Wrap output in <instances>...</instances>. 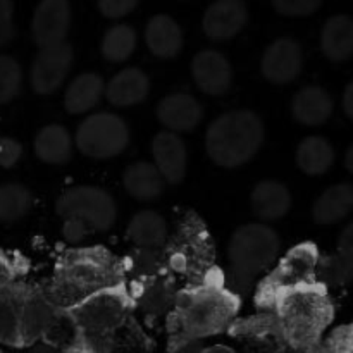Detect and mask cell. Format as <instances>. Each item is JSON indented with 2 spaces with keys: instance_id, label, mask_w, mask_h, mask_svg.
<instances>
[{
  "instance_id": "6da1fadb",
  "label": "cell",
  "mask_w": 353,
  "mask_h": 353,
  "mask_svg": "<svg viewBox=\"0 0 353 353\" xmlns=\"http://www.w3.org/2000/svg\"><path fill=\"white\" fill-rule=\"evenodd\" d=\"M241 309V296L228 288L224 272L214 268L202 281L190 283L176 293L168 314L169 347L190 340H205L228 333Z\"/></svg>"
},
{
  "instance_id": "7a4b0ae2",
  "label": "cell",
  "mask_w": 353,
  "mask_h": 353,
  "mask_svg": "<svg viewBox=\"0 0 353 353\" xmlns=\"http://www.w3.org/2000/svg\"><path fill=\"white\" fill-rule=\"evenodd\" d=\"M126 281L121 259L102 245L72 247L61 254L50 279L41 285L55 307H71L99 290Z\"/></svg>"
},
{
  "instance_id": "3957f363",
  "label": "cell",
  "mask_w": 353,
  "mask_h": 353,
  "mask_svg": "<svg viewBox=\"0 0 353 353\" xmlns=\"http://www.w3.org/2000/svg\"><path fill=\"white\" fill-rule=\"evenodd\" d=\"M268 310L278 319L286 343L300 348L316 347L334 319L330 290L319 281L285 293Z\"/></svg>"
},
{
  "instance_id": "277c9868",
  "label": "cell",
  "mask_w": 353,
  "mask_h": 353,
  "mask_svg": "<svg viewBox=\"0 0 353 353\" xmlns=\"http://www.w3.org/2000/svg\"><path fill=\"white\" fill-rule=\"evenodd\" d=\"M281 238L265 223H248L233 231L228 243L230 276L228 288L241 299L255 288L261 276L272 268L279 257Z\"/></svg>"
},
{
  "instance_id": "5b68a950",
  "label": "cell",
  "mask_w": 353,
  "mask_h": 353,
  "mask_svg": "<svg viewBox=\"0 0 353 353\" xmlns=\"http://www.w3.org/2000/svg\"><path fill=\"white\" fill-rule=\"evenodd\" d=\"M68 309L78 327V353L105 352L117 327L134 312L126 281L99 290Z\"/></svg>"
},
{
  "instance_id": "8992f818",
  "label": "cell",
  "mask_w": 353,
  "mask_h": 353,
  "mask_svg": "<svg viewBox=\"0 0 353 353\" xmlns=\"http://www.w3.org/2000/svg\"><path fill=\"white\" fill-rule=\"evenodd\" d=\"M265 128L254 110L236 109L221 114L205 131V150L219 168L236 169L248 164L264 143Z\"/></svg>"
},
{
  "instance_id": "52a82bcc",
  "label": "cell",
  "mask_w": 353,
  "mask_h": 353,
  "mask_svg": "<svg viewBox=\"0 0 353 353\" xmlns=\"http://www.w3.org/2000/svg\"><path fill=\"white\" fill-rule=\"evenodd\" d=\"M164 265L169 274L186 279V285L199 283L216 268V247L212 234L202 217L186 210L178 219L174 231L162 247Z\"/></svg>"
},
{
  "instance_id": "ba28073f",
  "label": "cell",
  "mask_w": 353,
  "mask_h": 353,
  "mask_svg": "<svg viewBox=\"0 0 353 353\" xmlns=\"http://www.w3.org/2000/svg\"><path fill=\"white\" fill-rule=\"evenodd\" d=\"M55 214L62 221V236L76 245L95 233L114 226L117 205L114 196L99 186L79 185L65 190L55 202Z\"/></svg>"
},
{
  "instance_id": "9c48e42d",
  "label": "cell",
  "mask_w": 353,
  "mask_h": 353,
  "mask_svg": "<svg viewBox=\"0 0 353 353\" xmlns=\"http://www.w3.org/2000/svg\"><path fill=\"white\" fill-rule=\"evenodd\" d=\"M321 252L314 241H302L290 248L276 268L269 269L255 285L254 302L257 310L271 309L272 303L292 290L316 283V268Z\"/></svg>"
},
{
  "instance_id": "30bf717a",
  "label": "cell",
  "mask_w": 353,
  "mask_h": 353,
  "mask_svg": "<svg viewBox=\"0 0 353 353\" xmlns=\"http://www.w3.org/2000/svg\"><path fill=\"white\" fill-rule=\"evenodd\" d=\"M130 140V126L123 117L114 112H93L76 130L74 147L85 157L105 161L123 154Z\"/></svg>"
},
{
  "instance_id": "8fae6325",
  "label": "cell",
  "mask_w": 353,
  "mask_h": 353,
  "mask_svg": "<svg viewBox=\"0 0 353 353\" xmlns=\"http://www.w3.org/2000/svg\"><path fill=\"white\" fill-rule=\"evenodd\" d=\"M128 290H130L134 310L141 312L150 321L168 317L174 305L176 293H178L176 278L168 271L148 276V278L131 279L128 283Z\"/></svg>"
},
{
  "instance_id": "7c38bea8",
  "label": "cell",
  "mask_w": 353,
  "mask_h": 353,
  "mask_svg": "<svg viewBox=\"0 0 353 353\" xmlns=\"http://www.w3.org/2000/svg\"><path fill=\"white\" fill-rule=\"evenodd\" d=\"M74 62V52L69 43L40 48L30 68V85L37 95H54L62 88Z\"/></svg>"
},
{
  "instance_id": "4fadbf2b",
  "label": "cell",
  "mask_w": 353,
  "mask_h": 353,
  "mask_svg": "<svg viewBox=\"0 0 353 353\" xmlns=\"http://www.w3.org/2000/svg\"><path fill=\"white\" fill-rule=\"evenodd\" d=\"M228 333L243 345L247 353H276L288 345L271 310H259L255 316L234 319Z\"/></svg>"
},
{
  "instance_id": "5bb4252c",
  "label": "cell",
  "mask_w": 353,
  "mask_h": 353,
  "mask_svg": "<svg viewBox=\"0 0 353 353\" xmlns=\"http://www.w3.org/2000/svg\"><path fill=\"white\" fill-rule=\"evenodd\" d=\"M69 0H41L31 19V37L38 48L64 43L71 28Z\"/></svg>"
},
{
  "instance_id": "9a60e30c",
  "label": "cell",
  "mask_w": 353,
  "mask_h": 353,
  "mask_svg": "<svg viewBox=\"0 0 353 353\" xmlns=\"http://www.w3.org/2000/svg\"><path fill=\"white\" fill-rule=\"evenodd\" d=\"M303 69L302 47L293 38H278L268 45L261 59L262 76L272 85L295 81Z\"/></svg>"
},
{
  "instance_id": "2e32d148",
  "label": "cell",
  "mask_w": 353,
  "mask_h": 353,
  "mask_svg": "<svg viewBox=\"0 0 353 353\" xmlns=\"http://www.w3.org/2000/svg\"><path fill=\"white\" fill-rule=\"evenodd\" d=\"M233 65L214 48L196 52L192 59V78L196 88L210 97H223L233 86Z\"/></svg>"
},
{
  "instance_id": "e0dca14e",
  "label": "cell",
  "mask_w": 353,
  "mask_h": 353,
  "mask_svg": "<svg viewBox=\"0 0 353 353\" xmlns=\"http://www.w3.org/2000/svg\"><path fill=\"white\" fill-rule=\"evenodd\" d=\"M57 307L48 300L41 285H28L24 288L23 305H21V343L30 348L43 338L50 326Z\"/></svg>"
},
{
  "instance_id": "ac0fdd59",
  "label": "cell",
  "mask_w": 353,
  "mask_h": 353,
  "mask_svg": "<svg viewBox=\"0 0 353 353\" xmlns=\"http://www.w3.org/2000/svg\"><path fill=\"white\" fill-rule=\"evenodd\" d=\"M248 21L243 0H216L207 7L202 19L203 33L212 41H228L236 37Z\"/></svg>"
},
{
  "instance_id": "d6986e66",
  "label": "cell",
  "mask_w": 353,
  "mask_h": 353,
  "mask_svg": "<svg viewBox=\"0 0 353 353\" xmlns=\"http://www.w3.org/2000/svg\"><path fill=\"white\" fill-rule=\"evenodd\" d=\"M152 159L168 185H179L186 176L188 152L179 133L161 131L152 140Z\"/></svg>"
},
{
  "instance_id": "ffe728a7",
  "label": "cell",
  "mask_w": 353,
  "mask_h": 353,
  "mask_svg": "<svg viewBox=\"0 0 353 353\" xmlns=\"http://www.w3.org/2000/svg\"><path fill=\"white\" fill-rule=\"evenodd\" d=\"M157 119L172 133H188L203 121L205 110L202 103L190 93H171L159 102Z\"/></svg>"
},
{
  "instance_id": "44dd1931",
  "label": "cell",
  "mask_w": 353,
  "mask_h": 353,
  "mask_svg": "<svg viewBox=\"0 0 353 353\" xmlns=\"http://www.w3.org/2000/svg\"><path fill=\"white\" fill-rule=\"evenodd\" d=\"M150 93V78L140 68H124L105 83V99L116 109H130L145 102Z\"/></svg>"
},
{
  "instance_id": "7402d4cb",
  "label": "cell",
  "mask_w": 353,
  "mask_h": 353,
  "mask_svg": "<svg viewBox=\"0 0 353 353\" xmlns=\"http://www.w3.org/2000/svg\"><path fill=\"white\" fill-rule=\"evenodd\" d=\"M292 193L288 186L276 179H262L250 193V207L261 223H274L283 219L292 209Z\"/></svg>"
},
{
  "instance_id": "603a6c76",
  "label": "cell",
  "mask_w": 353,
  "mask_h": 353,
  "mask_svg": "<svg viewBox=\"0 0 353 353\" xmlns=\"http://www.w3.org/2000/svg\"><path fill=\"white\" fill-rule=\"evenodd\" d=\"M333 97L323 86H303L292 99V116L307 128L323 126L333 116Z\"/></svg>"
},
{
  "instance_id": "cb8c5ba5",
  "label": "cell",
  "mask_w": 353,
  "mask_h": 353,
  "mask_svg": "<svg viewBox=\"0 0 353 353\" xmlns=\"http://www.w3.org/2000/svg\"><path fill=\"white\" fill-rule=\"evenodd\" d=\"M145 43L155 57L164 61L178 57L185 43L181 26L168 14H157L148 19L145 28Z\"/></svg>"
},
{
  "instance_id": "d4e9b609",
  "label": "cell",
  "mask_w": 353,
  "mask_h": 353,
  "mask_svg": "<svg viewBox=\"0 0 353 353\" xmlns=\"http://www.w3.org/2000/svg\"><path fill=\"white\" fill-rule=\"evenodd\" d=\"M26 283H9L0 288V345L9 348H23L21 343V305Z\"/></svg>"
},
{
  "instance_id": "484cf974",
  "label": "cell",
  "mask_w": 353,
  "mask_h": 353,
  "mask_svg": "<svg viewBox=\"0 0 353 353\" xmlns=\"http://www.w3.org/2000/svg\"><path fill=\"white\" fill-rule=\"evenodd\" d=\"M38 161L48 165H64L72 159L74 137L61 124H47L37 133L33 141Z\"/></svg>"
},
{
  "instance_id": "4316f807",
  "label": "cell",
  "mask_w": 353,
  "mask_h": 353,
  "mask_svg": "<svg viewBox=\"0 0 353 353\" xmlns=\"http://www.w3.org/2000/svg\"><path fill=\"white\" fill-rule=\"evenodd\" d=\"M105 95V81L97 72L78 74L68 85L64 93V109L71 116L88 114Z\"/></svg>"
},
{
  "instance_id": "83f0119b",
  "label": "cell",
  "mask_w": 353,
  "mask_h": 353,
  "mask_svg": "<svg viewBox=\"0 0 353 353\" xmlns=\"http://www.w3.org/2000/svg\"><path fill=\"white\" fill-rule=\"evenodd\" d=\"M123 185L128 195L138 202H152L164 195L168 183L154 162L140 161L124 169Z\"/></svg>"
},
{
  "instance_id": "f1b7e54d",
  "label": "cell",
  "mask_w": 353,
  "mask_h": 353,
  "mask_svg": "<svg viewBox=\"0 0 353 353\" xmlns=\"http://www.w3.org/2000/svg\"><path fill=\"white\" fill-rule=\"evenodd\" d=\"M353 212V185L338 183L324 190L312 205V219L321 226L341 223Z\"/></svg>"
},
{
  "instance_id": "f546056e",
  "label": "cell",
  "mask_w": 353,
  "mask_h": 353,
  "mask_svg": "<svg viewBox=\"0 0 353 353\" xmlns=\"http://www.w3.org/2000/svg\"><path fill=\"white\" fill-rule=\"evenodd\" d=\"M321 50L331 62L353 57V17L347 14L331 16L321 31Z\"/></svg>"
},
{
  "instance_id": "4dcf8cb0",
  "label": "cell",
  "mask_w": 353,
  "mask_h": 353,
  "mask_svg": "<svg viewBox=\"0 0 353 353\" xmlns=\"http://www.w3.org/2000/svg\"><path fill=\"white\" fill-rule=\"evenodd\" d=\"M168 236V223L155 210H140L131 217L126 226L128 241L138 248H162Z\"/></svg>"
},
{
  "instance_id": "1f68e13d",
  "label": "cell",
  "mask_w": 353,
  "mask_h": 353,
  "mask_svg": "<svg viewBox=\"0 0 353 353\" xmlns=\"http://www.w3.org/2000/svg\"><path fill=\"white\" fill-rule=\"evenodd\" d=\"M334 148L326 138L323 137H307L299 143L295 152L296 168L307 176H323L333 168Z\"/></svg>"
},
{
  "instance_id": "d6a6232c",
  "label": "cell",
  "mask_w": 353,
  "mask_h": 353,
  "mask_svg": "<svg viewBox=\"0 0 353 353\" xmlns=\"http://www.w3.org/2000/svg\"><path fill=\"white\" fill-rule=\"evenodd\" d=\"M137 43L138 34L130 24H114L103 34L100 52L107 62L121 64L133 55Z\"/></svg>"
},
{
  "instance_id": "836d02e7",
  "label": "cell",
  "mask_w": 353,
  "mask_h": 353,
  "mask_svg": "<svg viewBox=\"0 0 353 353\" xmlns=\"http://www.w3.org/2000/svg\"><path fill=\"white\" fill-rule=\"evenodd\" d=\"M317 281L330 288H345L353 281V257L343 252L321 255L316 268Z\"/></svg>"
},
{
  "instance_id": "e575fe53",
  "label": "cell",
  "mask_w": 353,
  "mask_h": 353,
  "mask_svg": "<svg viewBox=\"0 0 353 353\" xmlns=\"http://www.w3.org/2000/svg\"><path fill=\"white\" fill-rule=\"evenodd\" d=\"M33 207V193L21 183L0 185V223L14 224L28 216Z\"/></svg>"
},
{
  "instance_id": "d590c367",
  "label": "cell",
  "mask_w": 353,
  "mask_h": 353,
  "mask_svg": "<svg viewBox=\"0 0 353 353\" xmlns=\"http://www.w3.org/2000/svg\"><path fill=\"white\" fill-rule=\"evenodd\" d=\"M103 353H152V341L131 314L117 327Z\"/></svg>"
},
{
  "instance_id": "8d00e7d4",
  "label": "cell",
  "mask_w": 353,
  "mask_h": 353,
  "mask_svg": "<svg viewBox=\"0 0 353 353\" xmlns=\"http://www.w3.org/2000/svg\"><path fill=\"white\" fill-rule=\"evenodd\" d=\"M41 341H43V343L52 345V347L61 348V350L68 353H78L79 350L78 327H76V323L74 319H72L68 307H65V309L57 307L54 319H52L50 326H48L47 331H45Z\"/></svg>"
},
{
  "instance_id": "74e56055",
  "label": "cell",
  "mask_w": 353,
  "mask_h": 353,
  "mask_svg": "<svg viewBox=\"0 0 353 353\" xmlns=\"http://www.w3.org/2000/svg\"><path fill=\"white\" fill-rule=\"evenodd\" d=\"M123 271L126 278L141 279L148 276L159 274L165 271L164 265V254L162 248H138L133 247V250L121 259Z\"/></svg>"
},
{
  "instance_id": "f35d334b",
  "label": "cell",
  "mask_w": 353,
  "mask_h": 353,
  "mask_svg": "<svg viewBox=\"0 0 353 353\" xmlns=\"http://www.w3.org/2000/svg\"><path fill=\"white\" fill-rule=\"evenodd\" d=\"M23 88V68L12 55L0 54V105L12 102Z\"/></svg>"
},
{
  "instance_id": "ab89813d",
  "label": "cell",
  "mask_w": 353,
  "mask_h": 353,
  "mask_svg": "<svg viewBox=\"0 0 353 353\" xmlns=\"http://www.w3.org/2000/svg\"><path fill=\"white\" fill-rule=\"evenodd\" d=\"M310 353H353V323L336 327L312 348Z\"/></svg>"
},
{
  "instance_id": "60d3db41",
  "label": "cell",
  "mask_w": 353,
  "mask_h": 353,
  "mask_svg": "<svg viewBox=\"0 0 353 353\" xmlns=\"http://www.w3.org/2000/svg\"><path fill=\"white\" fill-rule=\"evenodd\" d=\"M323 6V0H272V7L278 14L286 17L312 16Z\"/></svg>"
},
{
  "instance_id": "b9f144b4",
  "label": "cell",
  "mask_w": 353,
  "mask_h": 353,
  "mask_svg": "<svg viewBox=\"0 0 353 353\" xmlns=\"http://www.w3.org/2000/svg\"><path fill=\"white\" fill-rule=\"evenodd\" d=\"M24 271H26V262L23 257H17L0 248V288L19 279Z\"/></svg>"
},
{
  "instance_id": "7bdbcfd3",
  "label": "cell",
  "mask_w": 353,
  "mask_h": 353,
  "mask_svg": "<svg viewBox=\"0 0 353 353\" xmlns=\"http://www.w3.org/2000/svg\"><path fill=\"white\" fill-rule=\"evenodd\" d=\"M16 37V24H14V2L12 0H0V48L7 47Z\"/></svg>"
},
{
  "instance_id": "ee69618b",
  "label": "cell",
  "mask_w": 353,
  "mask_h": 353,
  "mask_svg": "<svg viewBox=\"0 0 353 353\" xmlns=\"http://www.w3.org/2000/svg\"><path fill=\"white\" fill-rule=\"evenodd\" d=\"M23 143L12 137L0 138V168L10 169L23 157Z\"/></svg>"
},
{
  "instance_id": "f6af8a7d",
  "label": "cell",
  "mask_w": 353,
  "mask_h": 353,
  "mask_svg": "<svg viewBox=\"0 0 353 353\" xmlns=\"http://www.w3.org/2000/svg\"><path fill=\"white\" fill-rule=\"evenodd\" d=\"M138 0H99V10L107 19H121L133 12Z\"/></svg>"
},
{
  "instance_id": "bcb514c9",
  "label": "cell",
  "mask_w": 353,
  "mask_h": 353,
  "mask_svg": "<svg viewBox=\"0 0 353 353\" xmlns=\"http://www.w3.org/2000/svg\"><path fill=\"white\" fill-rule=\"evenodd\" d=\"M338 250L353 257V223L345 226V230L338 236Z\"/></svg>"
},
{
  "instance_id": "7dc6e473",
  "label": "cell",
  "mask_w": 353,
  "mask_h": 353,
  "mask_svg": "<svg viewBox=\"0 0 353 353\" xmlns=\"http://www.w3.org/2000/svg\"><path fill=\"white\" fill-rule=\"evenodd\" d=\"M203 347H205V345H203L202 340H190L169 347V353H200Z\"/></svg>"
},
{
  "instance_id": "c3c4849f",
  "label": "cell",
  "mask_w": 353,
  "mask_h": 353,
  "mask_svg": "<svg viewBox=\"0 0 353 353\" xmlns=\"http://www.w3.org/2000/svg\"><path fill=\"white\" fill-rule=\"evenodd\" d=\"M343 112L347 114L348 119L353 121V81H350L347 85L343 92Z\"/></svg>"
},
{
  "instance_id": "681fc988",
  "label": "cell",
  "mask_w": 353,
  "mask_h": 353,
  "mask_svg": "<svg viewBox=\"0 0 353 353\" xmlns=\"http://www.w3.org/2000/svg\"><path fill=\"white\" fill-rule=\"evenodd\" d=\"M30 348H31L30 353H68V352L61 350V348L52 347V345H48V343H43V341H38V343L31 345Z\"/></svg>"
},
{
  "instance_id": "f907efd6",
  "label": "cell",
  "mask_w": 353,
  "mask_h": 353,
  "mask_svg": "<svg viewBox=\"0 0 353 353\" xmlns=\"http://www.w3.org/2000/svg\"><path fill=\"white\" fill-rule=\"evenodd\" d=\"M200 353H240L234 348L226 347V345H212V347H203Z\"/></svg>"
},
{
  "instance_id": "816d5d0a",
  "label": "cell",
  "mask_w": 353,
  "mask_h": 353,
  "mask_svg": "<svg viewBox=\"0 0 353 353\" xmlns=\"http://www.w3.org/2000/svg\"><path fill=\"white\" fill-rule=\"evenodd\" d=\"M312 348H300V347H292V345H286L283 347L281 350H278L276 353H310Z\"/></svg>"
},
{
  "instance_id": "f5cc1de1",
  "label": "cell",
  "mask_w": 353,
  "mask_h": 353,
  "mask_svg": "<svg viewBox=\"0 0 353 353\" xmlns=\"http://www.w3.org/2000/svg\"><path fill=\"white\" fill-rule=\"evenodd\" d=\"M345 168L348 169V172H352L353 174V145L348 148L347 154H345Z\"/></svg>"
},
{
  "instance_id": "db71d44e",
  "label": "cell",
  "mask_w": 353,
  "mask_h": 353,
  "mask_svg": "<svg viewBox=\"0 0 353 353\" xmlns=\"http://www.w3.org/2000/svg\"><path fill=\"white\" fill-rule=\"evenodd\" d=\"M0 353H7V352H3V350H0Z\"/></svg>"
}]
</instances>
